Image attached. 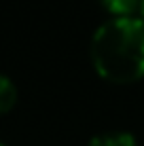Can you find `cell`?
<instances>
[{
  "instance_id": "1",
  "label": "cell",
  "mask_w": 144,
  "mask_h": 146,
  "mask_svg": "<svg viewBox=\"0 0 144 146\" xmlns=\"http://www.w3.org/2000/svg\"><path fill=\"white\" fill-rule=\"evenodd\" d=\"M91 62L102 78L133 83L144 76V21L112 17L91 38Z\"/></svg>"
},
{
  "instance_id": "2",
  "label": "cell",
  "mask_w": 144,
  "mask_h": 146,
  "mask_svg": "<svg viewBox=\"0 0 144 146\" xmlns=\"http://www.w3.org/2000/svg\"><path fill=\"white\" fill-rule=\"evenodd\" d=\"M89 146H138L136 138L127 131H115V133H102L93 135L89 140Z\"/></svg>"
},
{
  "instance_id": "3",
  "label": "cell",
  "mask_w": 144,
  "mask_h": 146,
  "mask_svg": "<svg viewBox=\"0 0 144 146\" xmlns=\"http://www.w3.org/2000/svg\"><path fill=\"white\" fill-rule=\"evenodd\" d=\"M17 100V87L9 76L0 74V112H9Z\"/></svg>"
},
{
  "instance_id": "4",
  "label": "cell",
  "mask_w": 144,
  "mask_h": 146,
  "mask_svg": "<svg viewBox=\"0 0 144 146\" xmlns=\"http://www.w3.org/2000/svg\"><path fill=\"white\" fill-rule=\"evenodd\" d=\"M102 4L117 17H131V13L140 9V0H102Z\"/></svg>"
},
{
  "instance_id": "5",
  "label": "cell",
  "mask_w": 144,
  "mask_h": 146,
  "mask_svg": "<svg viewBox=\"0 0 144 146\" xmlns=\"http://www.w3.org/2000/svg\"><path fill=\"white\" fill-rule=\"evenodd\" d=\"M140 13H142V21H144V0H140Z\"/></svg>"
},
{
  "instance_id": "6",
  "label": "cell",
  "mask_w": 144,
  "mask_h": 146,
  "mask_svg": "<svg viewBox=\"0 0 144 146\" xmlns=\"http://www.w3.org/2000/svg\"><path fill=\"white\" fill-rule=\"evenodd\" d=\"M0 146H4V144H2V142H0Z\"/></svg>"
}]
</instances>
